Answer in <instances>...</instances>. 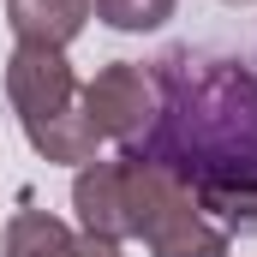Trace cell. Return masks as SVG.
Instances as JSON below:
<instances>
[{"label": "cell", "mask_w": 257, "mask_h": 257, "mask_svg": "<svg viewBox=\"0 0 257 257\" xmlns=\"http://www.w3.org/2000/svg\"><path fill=\"white\" fill-rule=\"evenodd\" d=\"M156 114L120 150L197 197V209L233 239L257 233V72L215 48H162L150 60Z\"/></svg>", "instance_id": "cell-1"}, {"label": "cell", "mask_w": 257, "mask_h": 257, "mask_svg": "<svg viewBox=\"0 0 257 257\" xmlns=\"http://www.w3.org/2000/svg\"><path fill=\"white\" fill-rule=\"evenodd\" d=\"M126 162V203H132V239H144L150 257H227V233L197 209V197L168 180L162 168L120 156Z\"/></svg>", "instance_id": "cell-3"}, {"label": "cell", "mask_w": 257, "mask_h": 257, "mask_svg": "<svg viewBox=\"0 0 257 257\" xmlns=\"http://www.w3.org/2000/svg\"><path fill=\"white\" fill-rule=\"evenodd\" d=\"M78 108H84V126L102 144L132 150L144 138V126H150V114H156V84H150V72L138 60H114L78 90Z\"/></svg>", "instance_id": "cell-4"}, {"label": "cell", "mask_w": 257, "mask_h": 257, "mask_svg": "<svg viewBox=\"0 0 257 257\" xmlns=\"http://www.w3.org/2000/svg\"><path fill=\"white\" fill-rule=\"evenodd\" d=\"M72 209H78V227L120 245L132 239V203H126V162H84L78 180H72Z\"/></svg>", "instance_id": "cell-5"}, {"label": "cell", "mask_w": 257, "mask_h": 257, "mask_svg": "<svg viewBox=\"0 0 257 257\" xmlns=\"http://www.w3.org/2000/svg\"><path fill=\"white\" fill-rule=\"evenodd\" d=\"M96 0H6V24L18 42H42V48H66L84 24H90Z\"/></svg>", "instance_id": "cell-7"}, {"label": "cell", "mask_w": 257, "mask_h": 257, "mask_svg": "<svg viewBox=\"0 0 257 257\" xmlns=\"http://www.w3.org/2000/svg\"><path fill=\"white\" fill-rule=\"evenodd\" d=\"M227 6H251V0H227Z\"/></svg>", "instance_id": "cell-9"}, {"label": "cell", "mask_w": 257, "mask_h": 257, "mask_svg": "<svg viewBox=\"0 0 257 257\" xmlns=\"http://www.w3.org/2000/svg\"><path fill=\"white\" fill-rule=\"evenodd\" d=\"M174 6H180V0H96V18H102L108 30L138 36V30H162V24L174 18Z\"/></svg>", "instance_id": "cell-8"}, {"label": "cell", "mask_w": 257, "mask_h": 257, "mask_svg": "<svg viewBox=\"0 0 257 257\" xmlns=\"http://www.w3.org/2000/svg\"><path fill=\"white\" fill-rule=\"evenodd\" d=\"M6 102L18 114V126L30 138V150L42 162H96V132L84 126L78 108V78L66 66V48H42V42H18L6 60Z\"/></svg>", "instance_id": "cell-2"}, {"label": "cell", "mask_w": 257, "mask_h": 257, "mask_svg": "<svg viewBox=\"0 0 257 257\" xmlns=\"http://www.w3.org/2000/svg\"><path fill=\"white\" fill-rule=\"evenodd\" d=\"M6 257H120V245L96 233H72L48 209H18L6 221Z\"/></svg>", "instance_id": "cell-6"}]
</instances>
